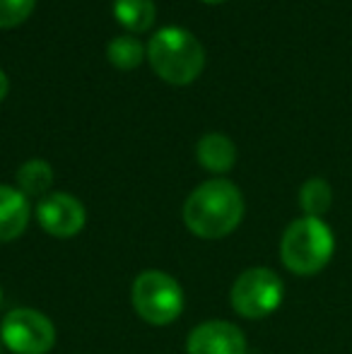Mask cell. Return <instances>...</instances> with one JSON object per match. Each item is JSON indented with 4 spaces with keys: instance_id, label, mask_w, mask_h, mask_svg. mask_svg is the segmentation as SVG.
Wrapping results in <instances>:
<instances>
[{
    "instance_id": "obj_9",
    "label": "cell",
    "mask_w": 352,
    "mask_h": 354,
    "mask_svg": "<svg viewBox=\"0 0 352 354\" xmlns=\"http://www.w3.org/2000/svg\"><path fill=\"white\" fill-rule=\"evenodd\" d=\"M32 217L29 198L22 196L17 188L0 186V243L15 241L22 236Z\"/></svg>"
},
{
    "instance_id": "obj_1",
    "label": "cell",
    "mask_w": 352,
    "mask_h": 354,
    "mask_svg": "<svg viewBox=\"0 0 352 354\" xmlns=\"http://www.w3.org/2000/svg\"><path fill=\"white\" fill-rule=\"evenodd\" d=\"M244 217V196L227 178L201 183L183 203V224L201 239L230 236Z\"/></svg>"
},
{
    "instance_id": "obj_11",
    "label": "cell",
    "mask_w": 352,
    "mask_h": 354,
    "mask_svg": "<svg viewBox=\"0 0 352 354\" xmlns=\"http://www.w3.org/2000/svg\"><path fill=\"white\" fill-rule=\"evenodd\" d=\"M53 186V169L44 159H29L17 169V191L27 198H46Z\"/></svg>"
},
{
    "instance_id": "obj_12",
    "label": "cell",
    "mask_w": 352,
    "mask_h": 354,
    "mask_svg": "<svg viewBox=\"0 0 352 354\" xmlns=\"http://www.w3.org/2000/svg\"><path fill=\"white\" fill-rule=\"evenodd\" d=\"M116 19L133 34L147 32L155 22V3L152 0H113Z\"/></svg>"
},
{
    "instance_id": "obj_15",
    "label": "cell",
    "mask_w": 352,
    "mask_h": 354,
    "mask_svg": "<svg viewBox=\"0 0 352 354\" xmlns=\"http://www.w3.org/2000/svg\"><path fill=\"white\" fill-rule=\"evenodd\" d=\"M37 0H0V29L22 24L32 15Z\"/></svg>"
},
{
    "instance_id": "obj_5",
    "label": "cell",
    "mask_w": 352,
    "mask_h": 354,
    "mask_svg": "<svg viewBox=\"0 0 352 354\" xmlns=\"http://www.w3.org/2000/svg\"><path fill=\"white\" fill-rule=\"evenodd\" d=\"M282 294H285V284L277 277V272H272L270 268H249L232 284L230 301L241 318L259 321L280 306Z\"/></svg>"
},
{
    "instance_id": "obj_16",
    "label": "cell",
    "mask_w": 352,
    "mask_h": 354,
    "mask_svg": "<svg viewBox=\"0 0 352 354\" xmlns=\"http://www.w3.org/2000/svg\"><path fill=\"white\" fill-rule=\"evenodd\" d=\"M8 87H10V84H8V77H5V73L0 71V102H3L5 94H8Z\"/></svg>"
},
{
    "instance_id": "obj_4",
    "label": "cell",
    "mask_w": 352,
    "mask_h": 354,
    "mask_svg": "<svg viewBox=\"0 0 352 354\" xmlns=\"http://www.w3.org/2000/svg\"><path fill=\"white\" fill-rule=\"evenodd\" d=\"M136 313L150 326H169L183 313V289L174 277L162 270H145L131 289Z\"/></svg>"
},
{
    "instance_id": "obj_6",
    "label": "cell",
    "mask_w": 352,
    "mask_h": 354,
    "mask_svg": "<svg viewBox=\"0 0 352 354\" xmlns=\"http://www.w3.org/2000/svg\"><path fill=\"white\" fill-rule=\"evenodd\" d=\"M0 340L12 354H48L56 345V328L41 311L12 308L0 323Z\"/></svg>"
},
{
    "instance_id": "obj_14",
    "label": "cell",
    "mask_w": 352,
    "mask_h": 354,
    "mask_svg": "<svg viewBox=\"0 0 352 354\" xmlns=\"http://www.w3.org/2000/svg\"><path fill=\"white\" fill-rule=\"evenodd\" d=\"M106 56H109V61L116 68H121V71H133V68L140 66L142 58H145V48H142V44L138 41L136 37L123 34V37H116L109 41Z\"/></svg>"
},
{
    "instance_id": "obj_8",
    "label": "cell",
    "mask_w": 352,
    "mask_h": 354,
    "mask_svg": "<svg viewBox=\"0 0 352 354\" xmlns=\"http://www.w3.org/2000/svg\"><path fill=\"white\" fill-rule=\"evenodd\" d=\"M186 354H246V337L234 323L207 321L191 330Z\"/></svg>"
},
{
    "instance_id": "obj_17",
    "label": "cell",
    "mask_w": 352,
    "mask_h": 354,
    "mask_svg": "<svg viewBox=\"0 0 352 354\" xmlns=\"http://www.w3.org/2000/svg\"><path fill=\"white\" fill-rule=\"evenodd\" d=\"M203 3H212V5H215V3H225V0H203Z\"/></svg>"
},
{
    "instance_id": "obj_7",
    "label": "cell",
    "mask_w": 352,
    "mask_h": 354,
    "mask_svg": "<svg viewBox=\"0 0 352 354\" xmlns=\"http://www.w3.org/2000/svg\"><path fill=\"white\" fill-rule=\"evenodd\" d=\"M37 219L46 234L56 239H73L87 222L85 205L71 193H48L37 205Z\"/></svg>"
},
{
    "instance_id": "obj_2",
    "label": "cell",
    "mask_w": 352,
    "mask_h": 354,
    "mask_svg": "<svg viewBox=\"0 0 352 354\" xmlns=\"http://www.w3.org/2000/svg\"><path fill=\"white\" fill-rule=\"evenodd\" d=\"M335 239L324 219L299 217L285 229L280 241L282 266L290 272L309 277L321 272L333 258Z\"/></svg>"
},
{
    "instance_id": "obj_3",
    "label": "cell",
    "mask_w": 352,
    "mask_h": 354,
    "mask_svg": "<svg viewBox=\"0 0 352 354\" xmlns=\"http://www.w3.org/2000/svg\"><path fill=\"white\" fill-rule=\"evenodd\" d=\"M152 71L172 84H191L205 68V51L191 32L178 27L160 29L147 44Z\"/></svg>"
},
{
    "instance_id": "obj_18",
    "label": "cell",
    "mask_w": 352,
    "mask_h": 354,
    "mask_svg": "<svg viewBox=\"0 0 352 354\" xmlns=\"http://www.w3.org/2000/svg\"><path fill=\"white\" fill-rule=\"evenodd\" d=\"M0 306H3V287H0Z\"/></svg>"
},
{
    "instance_id": "obj_13",
    "label": "cell",
    "mask_w": 352,
    "mask_h": 354,
    "mask_svg": "<svg viewBox=\"0 0 352 354\" xmlns=\"http://www.w3.org/2000/svg\"><path fill=\"white\" fill-rule=\"evenodd\" d=\"M331 205H333V191L324 178H309L299 188V207L304 210V217L321 219L331 210Z\"/></svg>"
},
{
    "instance_id": "obj_10",
    "label": "cell",
    "mask_w": 352,
    "mask_h": 354,
    "mask_svg": "<svg viewBox=\"0 0 352 354\" xmlns=\"http://www.w3.org/2000/svg\"><path fill=\"white\" fill-rule=\"evenodd\" d=\"M196 157L203 169L215 174H225L234 167L237 162V147L222 133H207L196 145Z\"/></svg>"
}]
</instances>
